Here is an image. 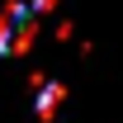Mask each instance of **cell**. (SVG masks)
I'll return each mask as SVG.
<instances>
[{"label": "cell", "instance_id": "1", "mask_svg": "<svg viewBox=\"0 0 123 123\" xmlns=\"http://www.w3.org/2000/svg\"><path fill=\"white\" fill-rule=\"evenodd\" d=\"M33 33H38V10H29L24 0L5 5V14H0V57H19V52H29Z\"/></svg>", "mask_w": 123, "mask_h": 123}, {"label": "cell", "instance_id": "2", "mask_svg": "<svg viewBox=\"0 0 123 123\" xmlns=\"http://www.w3.org/2000/svg\"><path fill=\"white\" fill-rule=\"evenodd\" d=\"M57 104H62V85H43V99H38V114H43V118H52V114H57Z\"/></svg>", "mask_w": 123, "mask_h": 123}]
</instances>
